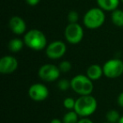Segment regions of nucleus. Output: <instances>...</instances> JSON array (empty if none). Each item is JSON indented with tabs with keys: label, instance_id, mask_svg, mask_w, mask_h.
Wrapping results in <instances>:
<instances>
[{
	"label": "nucleus",
	"instance_id": "f257e3e1",
	"mask_svg": "<svg viewBox=\"0 0 123 123\" xmlns=\"http://www.w3.org/2000/svg\"><path fill=\"white\" fill-rule=\"evenodd\" d=\"M98 103L96 99L91 94L80 95L76 99L74 111L81 118L89 117L96 111Z\"/></svg>",
	"mask_w": 123,
	"mask_h": 123
},
{
	"label": "nucleus",
	"instance_id": "f03ea898",
	"mask_svg": "<svg viewBox=\"0 0 123 123\" xmlns=\"http://www.w3.org/2000/svg\"><path fill=\"white\" fill-rule=\"evenodd\" d=\"M24 42L27 47L39 51L46 49L47 46V39L45 34L37 29L28 31L24 36Z\"/></svg>",
	"mask_w": 123,
	"mask_h": 123
},
{
	"label": "nucleus",
	"instance_id": "7ed1b4c3",
	"mask_svg": "<svg viewBox=\"0 0 123 123\" xmlns=\"http://www.w3.org/2000/svg\"><path fill=\"white\" fill-rule=\"evenodd\" d=\"M105 20V14L100 8H92L89 9L84 15L83 22L86 28L95 30L101 27Z\"/></svg>",
	"mask_w": 123,
	"mask_h": 123
},
{
	"label": "nucleus",
	"instance_id": "20e7f679",
	"mask_svg": "<svg viewBox=\"0 0 123 123\" xmlns=\"http://www.w3.org/2000/svg\"><path fill=\"white\" fill-rule=\"evenodd\" d=\"M70 81L71 89L79 95H89L94 90L93 81L86 74H78Z\"/></svg>",
	"mask_w": 123,
	"mask_h": 123
},
{
	"label": "nucleus",
	"instance_id": "39448f33",
	"mask_svg": "<svg viewBox=\"0 0 123 123\" xmlns=\"http://www.w3.org/2000/svg\"><path fill=\"white\" fill-rule=\"evenodd\" d=\"M104 75L108 79H117L123 74V61L112 58L106 61L102 66Z\"/></svg>",
	"mask_w": 123,
	"mask_h": 123
},
{
	"label": "nucleus",
	"instance_id": "423d86ee",
	"mask_svg": "<svg viewBox=\"0 0 123 123\" xmlns=\"http://www.w3.org/2000/svg\"><path fill=\"white\" fill-rule=\"evenodd\" d=\"M84 29L79 23H69L65 28L64 36L69 44L77 45L84 38Z\"/></svg>",
	"mask_w": 123,
	"mask_h": 123
},
{
	"label": "nucleus",
	"instance_id": "0eeeda50",
	"mask_svg": "<svg viewBox=\"0 0 123 123\" xmlns=\"http://www.w3.org/2000/svg\"><path fill=\"white\" fill-rule=\"evenodd\" d=\"M58 66L54 64H44L38 70V77L44 82H54L61 75Z\"/></svg>",
	"mask_w": 123,
	"mask_h": 123
},
{
	"label": "nucleus",
	"instance_id": "6e6552de",
	"mask_svg": "<svg viewBox=\"0 0 123 123\" xmlns=\"http://www.w3.org/2000/svg\"><path fill=\"white\" fill-rule=\"evenodd\" d=\"M45 51L48 58L51 60H57L65 55L67 51V46L63 41H54L47 45Z\"/></svg>",
	"mask_w": 123,
	"mask_h": 123
},
{
	"label": "nucleus",
	"instance_id": "1a4fd4ad",
	"mask_svg": "<svg viewBox=\"0 0 123 123\" xmlns=\"http://www.w3.org/2000/svg\"><path fill=\"white\" fill-rule=\"evenodd\" d=\"M29 96L32 100L40 102L46 99L49 96V89L45 84L41 83L33 84L28 91Z\"/></svg>",
	"mask_w": 123,
	"mask_h": 123
},
{
	"label": "nucleus",
	"instance_id": "9d476101",
	"mask_svg": "<svg viewBox=\"0 0 123 123\" xmlns=\"http://www.w3.org/2000/svg\"><path fill=\"white\" fill-rule=\"evenodd\" d=\"M18 68V61L14 56L8 55L0 59V73L2 74H10Z\"/></svg>",
	"mask_w": 123,
	"mask_h": 123
},
{
	"label": "nucleus",
	"instance_id": "9b49d317",
	"mask_svg": "<svg viewBox=\"0 0 123 123\" xmlns=\"http://www.w3.org/2000/svg\"><path fill=\"white\" fill-rule=\"evenodd\" d=\"M9 29L14 34L20 36L26 32V23L24 19L19 16H13L9 22Z\"/></svg>",
	"mask_w": 123,
	"mask_h": 123
},
{
	"label": "nucleus",
	"instance_id": "f8f14e48",
	"mask_svg": "<svg viewBox=\"0 0 123 123\" xmlns=\"http://www.w3.org/2000/svg\"><path fill=\"white\" fill-rule=\"evenodd\" d=\"M86 75L92 81H96L101 79L103 75H104V71H103V68L99 64H93L90 65L87 68L86 71Z\"/></svg>",
	"mask_w": 123,
	"mask_h": 123
},
{
	"label": "nucleus",
	"instance_id": "ddd939ff",
	"mask_svg": "<svg viewBox=\"0 0 123 123\" xmlns=\"http://www.w3.org/2000/svg\"><path fill=\"white\" fill-rule=\"evenodd\" d=\"M121 0H96L99 8L104 11H112L117 9Z\"/></svg>",
	"mask_w": 123,
	"mask_h": 123
},
{
	"label": "nucleus",
	"instance_id": "4468645a",
	"mask_svg": "<svg viewBox=\"0 0 123 123\" xmlns=\"http://www.w3.org/2000/svg\"><path fill=\"white\" fill-rule=\"evenodd\" d=\"M24 40H21L19 38H14V39L10 40L9 42V45H8V47H9V51L11 52H19L24 47Z\"/></svg>",
	"mask_w": 123,
	"mask_h": 123
},
{
	"label": "nucleus",
	"instance_id": "2eb2a0df",
	"mask_svg": "<svg viewBox=\"0 0 123 123\" xmlns=\"http://www.w3.org/2000/svg\"><path fill=\"white\" fill-rule=\"evenodd\" d=\"M111 21L117 27H123V10L116 9L111 12Z\"/></svg>",
	"mask_w": 123,
	"mask_h": 123
},
{
	"label": "nucleus",
	"instance_id": "dca6fc26",
	"mask_svg": "<svg viewBox=\"0 0 123 123\" xmlns=\"http://www.w3.org/2000/svg\"><path fill=\"white\" fill-rule=\"evenodd\" d=\"M79 116L77 114L74 110L69 111L66 113L62 117V122L63 123H78L79 121Z\"/></svg>",
	"mask_w": 123,
	"mask_h": 123
},
{
	"label": "nucleus",
	"instance_id": "f3484780",
	"mask_svg": "<svg viewBox=\"0 0 123 123\" xmlns=\"http://www.w3.org/2000/svg\"><path fill=\"white\" fill-rule=\"evenodd\" d=\"M121 116L120 113L116 110H110L106 112L105 115L106 121L110 123H118Z\"/></svg>",
	"mask_w": 123,
	"mask_h": 123
},
{
	"label": "nucleus",
	"instance_id": "a211bd4d",
	"mask_svg": "<svg viewBox=\"0 0 123 123\" xmlns=\"http://www.w3.org/2000/svg\"><path fill=\"white\" fill-rule=\"evenodd\" d=\"M72 63L69 61H62L58 65L60 71L62 73H68L72 69Z\"/></svg>",
	"mask_w": 123,
	"mask_h": 123
},
{
	"label": "nucleus",
	"instance_id": "6ab92c4d",
	"mask_svg": "<svg viewBox=\"0 0 123 123\" xmlns=\"http://www.w3.org/2000/svg\"><path fill=\"white\" fill-rule=\"evenodd\" d=\"M57 88L62 91H66L71 88V81L68 80V79H60L57 83Z\"/></svg>",
	"mask_w": 123,
	"mask_h": 123
},
{
	"label": "nucleus",
	"instance_id": "aec40b11",
	"mask_svg": "<svg viewBox=\"0 0 123 123\" xmlns=\"http://www.w3.org/2000/svg\"><path fill=\"white\" fill-rule=\"evenodd\" d=\"M75 103H76V99H74V98L68 97L63 100V106L67 110L72 111V110H74Z\"/></svg>",
	"mask_w": 123,
	"mask_h": 123
},
{
	"label": "nucleus",
	"instance_id": "412c9836",
	"mask_svg": "<svg viewBox=\"0 0 123 123\" xmlns=\"http://www.w3.org/2000/svg\"><path fill=\"white\" fill-rule=\"evenodd\" d=\"M79 18V15L77 11L72 10L68 14V20L69 23H78Z\"/></svg>",
	"mask_w": 123,
	"mask_h": 123
},
{
	"label": "nucleus",
	"instance_id": "4be33fe9",
	"mask_svg": "<svg viewBox=\"0 0 123 123\" xmlns=\"http://www.w3.org/2000/svg\"><path fill=\"white\" fill-rule=\"evenodd\" d=\"M117 103L119 105L120 107L123 108V92H121V94L118 95L117 97Z\"/></svg>",
	"mask_w": 123,
	"mask_h": 123
},
{
	"label": "nucleus",
	"instance_id": "5701e85b",
	"mask_svg": "<svg viewBox=\"0 0 123 123\" xmlns=\"http://www.w3.org/2000/svg\"><path fill=\"white\" fill-rule=\"evenodd\" d=\"M41 0H25V2L29 4L30 6H36L40 3Z\"/></svg>",
	"mask_w": 123,
	"mask_h": 123
},
{
	"label": "nucleus",
	"instance_id": "b1692460",
	"mask_svg": "<svg viewBox=\"0 0 123 123\" xmlns=\"http://www.w3.org/2000/svg\"><path fill=\"white\" fill-rule=\"evenodd\" d=\"M78 123H94V122L88 117H84V118H81Z\"/></svg>",
	"mask_w": 123,
	"mask_h": 123
},
{
	"label": "nucleus",
	"instance_id": "393cba45",
	"mask_svg": "<svg viewBox=\"0 0 123 123\" xmlns=\"http://www.w3.org/2000/svg\"><path fill=\"white\" fill-rule=\"evenodd\" d=\"M50 123H63V122H62V120H60L58 118H54V119L51 120Z\"/></svg>",
	"mask_w": 123,
	"mask_h": 123
},
{
	"label": "nucleus",
	"instance_id": "a878e982",
	"mask_svg": "<svg viewBox=\"0 0 123 123\" xmlns=\"http://www.w3.org/2000/svg\"><path fill=\"white\" fill-rule=\"evenodd\" d=\"M118 123H123V115L121 116V118H120L119 121H118Z\"/></svg>",
	"mask_w": 123,
	"mask_h": 123
},
{
	"label": "nucleus",
	"instance_id": "bb28decb",
	"mask_svg": "<svg viewBox=\"0 0 123 123\" xmlns=\"http://www.w3.org/2000/svg\"><path fill=\"white\" fill-rule=\"evenodd\" d=\"M102 123H110V122H108V121H105V122H102Z\"/></svg>",
	"mask_w": 123,
	"mask_h": 123
},
{
	"label": "nucleus",
	"instance_id": "cd10ccee",
	"mask_svg": "<svg viewBox=\"0 0 123 123\" xmlns=\"http://www.w3.org/2000/svg\"><path fill=\"white\" fill-rule=\"evenodd\" d=\"M121 2H122V3H123V0H121Z\"/></svg>",
	"mask_w": 123,
	"mask_h": 123
}]
</instances>
